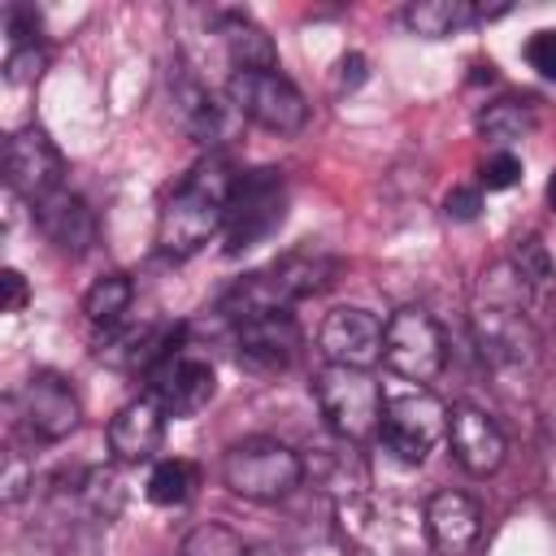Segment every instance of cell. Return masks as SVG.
I'll return each instance as SVG.
<instances>
[{"mask_svg":"<svg viewBox=\"0 0 556 556\" xmlns=\"http://www.w3.org/2000/svg\"><path fill=\"white\" fill-rule=\"evenodd\" d=\"M287 208V191L278 169H252L235 182L230 195V213H226V252H243L252 243H261Z\"/></svg>","mask_w":556,"mask_h":556,"instance_id":"obj_8","label":"cell"},{"mask_svg":"<svg viewBox=\"0 0 556 556\" xmlns=\"http://www.w3.org/2000/svg\"><path fill=\"white\" fill-rule=\"evenodd\" d=\"M547 204H552V208H556V178H552V182H547Z\"/></svg>","mask_w":556,"mask_h":556,"instance_id":"obj_34","label":"cell"},{"mask_svg":"<svg viewBox=\"0 0 556 556\" xmlns=\"http://www.w3.org/2000/svg\"><path fill=\"white\" fill-rule=\"evenodd\" d=\"M300 348V330L291 321V313H269V317H248L235 326V352L239 365L256 369V374H274L287 369L295 361Z\"/></svg>","mask_w":556,"mask_h":556,"instance_id":"obj_16","label":"cell"},{"mask_svg":"<svg viewBox=\"0 0 556 556\" xmlns=\"http://www.w3.org/2000/svg\"><path fill=\"white\" fill-rule=\"evenodd\" d=\"M35 226L65 256H87L96 248V239H100V226H96L91 204L83 195L65 191V187L52 191V195H43V200H35Z\"/></svg>","mask_w":556,"mask_h":556,"instance_id":"obj_14","label":"cell"},{"mask_svg":"<svg viewBox=\"0 0 556 556\" xmlns=\"http://www.w3.org/2000/svg\"><path fill=\"white\" fill-rule=\"evenodd\" d=\"M334 261L321 252H291L282 261H274L269 269H256L248 278H239L226 295H222V313L239 326L248 317H269V313H287L295 300L313 295L326 287Z\"/></svg>","mask_w":556,"mask_h":556,"instance_id":"obj_2","label":"cell"},{"mask_svg":"<svg viewBox=\"0 0 556 556\" xmlns=\"http://www.w3.org/2000/svg\"><path fill=\"white\" fill-rule=\"evenodd\" d=\"M508 4H482V0H417L404 9V26L421 39H447V35H460L469 26H482V22H495L504 17Z\"/></svg>","mask_w":556,"mask_h":556,"instance_id":"obj_18","label":"cell"},{"mask_svg":"<svg viewBox=\"0 0 556 556\" xmlns=\"http://www.w3.org/2000/svg\"><path fill=\"white\" fill-rule=\"evenodd\" d=\"M4 165H9V187L17 195H26L30 204L52 195V191H61L65 161H61L56 143L48 139V130H39V126H22V130L9 135Z\"/></svg>","mask_w":556,"mask_h":556,"instance_id":"obj_12","label":"cell"},{"mask_svg":"<svg viewBox=\"0 0 556 556\" xmlns=\"http://www.w3.org/2000/svg\"><path fill=\"white\" fill-rule=\"evenodd\" d=\"M508 265L521 274V282H526L530 291L547 287V282H552V274H556V265H552V256H547V248H543L539 239H521V243L513 248Z\"/></svg>","mask_w":556,"mask_h":556,"instance_id":"obj_26","label":"cell"},{"mask_svg":"<svg viewBox=\"0 0 556 556\" xmlns=\"http://www.w3.org/2000/svg\"><path fill=\"white\" fill-rule=\"evenodd\" d=\"M235 174L226 161H204L195 165L161 204L156 213V248L174 261L195 256L217 230H226L230 195H235Z\"/></svg>","mask_w":556,"mask_h":556,"instance_id":"obj_1","label":"cell"},{"mask_svg":"<svg viewBox=\"0 0 556 556\" xmlns=\"http://www.w3.org/2000/svg\"><path fill=\"white\" fill-rule=\"evenodd\" d=\"M217 35L226 43V56L239 70H278L274 39L248 17V13H217Z\"/></svg>","mask_w":556,"mask_h":556,"instance_id":"obj_21","label":"cell"},{"mask_svg":"<svg viewBox=\"0 0 556 556\" xmlns=\"http://www.w3.org/2000/svg\"><path fill=\"white\" fill-rule=\"evenodd\" d=\"M473 334H478V348L486 361L495 365H521L534 356V334L521 317V308H486L478 304L473 308Z\"/></svg>","mask_w":556,"mask_h":556,"instance_id":"obj_19","label":"cell"},{"mask_svg":"<svg viewBox=\"0 0 556 556\" xmlns=\"http://www.w3.org/2000/svg\"><path fill=\"white\" fill-rule=\"evenodd\" d=\"M226 100L239 117L274 135H300L308 126V100L278 70H239L226 83Z\"/></svg>","mask_w":556,"mask_h":556,"instance_id":"obj_5","label":"cell"},{"mask_svg":"<svg viewBox=\"0 0 556 556\" xmlns=\"http://www.w3.org/2000/svg\"><path fill=\"white\" fill-rule=\"evenodd\" d=\"M200 486V473L191 460H156L152 473H148V500L161 504V508H174V504H187L191 491Z\"/></svg>","mask_w":556,"mask_h":556,"instance_id":"obj_24","label":"cell"},{"mask_svg":"<svg viewBox=\"0 0 556 556\" xmlns=\"http://www.w3.org/2000/svg\"><path fill=\"white\" fill-rule=\"evenodd\" d=\"M0 287H4V313H22V308H26V295H30L26 278H22L17 269H4V274H0Z\"/></svg>","mask_w":556,"mask_h":556,"instance_id":"obj_31","label":"cell"},{"mask_svg":"<svg viewBox=\"0 0 556 556\" xmlns=\"http://www.w3.org/2000/svg\"><path fill=\"white\" fill-rule=\"evenodd\" d=\"M130 300H135V282L126 274H100L87 291H83V313L91 326L100 330H113L122 326V317L130 313Z\"/></svg>","mask_w":556,"mask_h":556,"instance_id":"obj_23","label":"cell"},{"mask_svg":"<svg viewBox=\"0 0 556 556\" xmlns=\"http://www.w3.org/2000/svg\"><path fill=\"white\" fill-rule=\"evenodd\" d=\"M447 413H452V408H447L439 395H430L426 387L387 395L378 439H382V447H387L395 460L421 465V460L430 456V447H434L439 439H447Z\"/></svg>","mask_w":556,"mask_h":556,"instance_id":"obj_6","label":"cell"},{"mask_svg":"<svg viewBox=\"0 0 556 556\" xmlns=\"http://www.w3.org/2000/svg\"><path fill=\"white\" fill-rule=\"evenodd\" d=\"M534 126H539V109H534V100H517V96L491 100V104L478 113V135H482L486 143H495L500 152H508V143L530 139Z\"/></svg>","mask_w":556,"mask_h":556,"instance_id":"obj_22","label":"cell"},{"mask_svg":"<svg viewBox=\"0 0 556 556\" xmlns=\"http://www.w3.org/2000/svg\"><path fill=\"white\" fill-rule=\"evenodd\" d=\"M17 404H22L26 430L35 439H43V443L70 439L78 430V421H83V404H78L74 387L61 374H52V369L30 374L26 387H22V395H17Z\"/></svg>","mask_w":556,"mask_h":556,"instance_id":"obj_11","label":"cell"},{"mask_svg":"<svg viewBox=\"0 0 556 556\" xmlns=\"http://www.w3.org/2000/svg\"><path fill=\"white\" fill-rule=\"evenodd\" d=\"M317 348L326 356V365H352V369H369L374 361H382V321L369 308L356 304H339L321 317L317 326Z\"/></svg>","mask_w":556,"mask_h":556,"instance_id":"obj_10","label":"cell"},{"mask_svg":"<svg viewBox=\"0 0 556 556\" xmlns=\"http://www.w3.org/2000/svg\"><path fill=\"white\" fill-rule=\"evenodd\" d=\"M526 61L530 70H539L547 83H556V30H534L526 39Z\"/></svg>","mask_w":556,"mask_h":556,"instance_id":"obj_29","label":"cell"},{"mask_svg":"<svg viewBox=\"0 0 556 556\" xmlns=\"http://www.w3.org/2000/svg\"><path fill=\"white\" fill-rule=\"evenodd\" d=\"M161 439H165V408L152 400V395H139L130 404H122L104 430V443H109V456L117 465H143L161 452Z\"/></svg>","mask_w":556,"mask_h":556,"instance_id":"obj_15","label":"cell"},{"mask_svg":"<svg viewBox=\"0 0 556 556\" xmlns=\"http://www.w3.org/2000/svg\"><path fill=\"white\" fill-rule=\"evenodd\" d=\"M447 447H452V460L473 478L495 473L508 456V443H504L500 426L473 404H456L447 413Z\"/></svg>","mask_w":556,"mask_h":556,"instance_id":"obj_13","label":"cell"},{"mask_svg":"<svg viewBox=\"0 0 556 556\" xmlns=\"http://www.w3.org/2000/svg\"><path fill=\"white\" fill-rule=\"evenodd\" d=\"M478 213V191H452L447 195V217H473Z\"/></svg>","mask_w":556,"mask_h":556,"instance_id":"obj_32","label":"cell"},{"mask_svg":"<svg viewBox=\"0 0 556 556\" xmlns=\"http://www.w3.org/2000/svg\"><path fill=\"white\" fill-rule=\"evenodd\" d=\"M304 478L300 452H291L278 439H239L222 452V482L230 495L252 504H274L291 495Z\"/></svg>","mask_w":556,"mask_h":556,"instance_id":"obj_3","label":"cell"},{"mask_svg":"<svg viewBox=\"0 0 556 556\" xmlns=\"http://www.w3.org/2000/svg\"><path fill=\"white\" fill-rule=\"evenodd\" d=\"M252 547L222 521H200L182 534L178 543V556H248Z\"/></svg>","mask_w":556,"mask_h":556,"instance_id":"obj_25","label":"cell"},{"mask_svg":"<svg viewBox=\"0 0 556 556\" xmlns=\"http://www.w3.org/2000/svg\"><path fill=\"white\" fill-rule=\"evenodd\" d=\"M313 395L317 408L326 417V426L343 439V443H365L378 434L382 426V387L374 382L369 369H352V365H321L313 378Z\"/></svg>","mask_w":556,"mask_h":556,"instance_id":"obj_4","label":"cell"},{"mask_svg":"<svg viewBox=\"0 0 556 556\" xmlns=\"http://www.w3.org/2000/svg\"><path fill=\"white\" fill-rule=\"evenodd\" d=\"M382 361L395 378L421 387L447 365V339L426 308H395L382 326Z\"/></svg>","mask_w":556,"mask_h":556,"instance_id":"obj_7","label":"cell"},{"mask_svg":"<svg viewBox=\"0 0 556 556\" xmlns=\"http://www.w3.org/2000/svg\"><path fill=\"white\" fill-rule=\"evenodd\" d=\"M4 22H9V48H26V43H39V13L30 9V4H9V13H4Z\"/></svg>","mask_w":556,"mask_h":556,"instance_id":"obj_30","label":"cell"},{"mask_svg":"<svg viewBox=\"0 0 556 556\" xmlns=\"http://www.w3.org/2000/svg\"><path fill=\"white\" fill-rule=\"evenodd\" d=\"M174 100H178V113H182L187 130H191L200 143H222V139L230 135V117H239L230 100H217V96H213L208 87H200L195 78H182L178 91H174Z\"/></svg>","mask_w":556,"mask_h":556,"instance_id":"obj_20","label":"cell"},{"mask_svg":"<svg viewBox=\"0 0 556 556\" xmlns=\"http://www.w3.org/2000/svg\"><path fill=\"white\" fill-rule=\"evenodd\" d=\"M426 530L439 556H465L482 534V513L465 491H434L426 504Z\"/></svg>","mask_w":556,"mask_h":556,"instance_id":"obj_17","label":"cell"},{"mask_svg":"<svg viewBox=\"0 0 556 556\" xmlns=\"http://www.w3.org/2000/svg\"><path fill=\"white\" fill-rule=\"evenodd\" d=\"M43 65H48V52H43L39 43L9 48V56H4V78H9L13 87H22V83H35V78L43 74Z\"/></svg>","mask_w":556,"mask_h":556,"instance_id":"obj_27","label":"cell"},{"mask_svg":"<svg viewBox=\"0 0 556 556\" xmlns=\"http://www.w3.org/2000/svg\"><path fill=\"white\" fill-rule=\"evenodd\" d=\"M213 365L204 356L182 352L178 343L148 369V395L165 408V417H191L213 400Z\"/></svg>","mask_w":556,"mask_h":556,"instance_id":"obj_9","label":"cell"},{"mask_svg":"<svg viewBox=\"0 0 556 556\" xmlns=\"http://www.w3.org/2000/svg\"><path fill=\"white\" fill-rule=\"evenodd\" d=\"M248 556H287V552H278V547H252Z\"/></svg>","mask_w":556,"mask_h":556,"instance_id":"obj_33","label":"cell"},{"mask_svg":"<svg viewBox=\"0 0 556 556\" xmlns=\"http://www.w3.org/2000/svg\"><path fill=\"white\" fill-rule=\"evenodd\" d=\"M478 182H482L486 191H508V187L521 182V161H517L513 152H491V156L478 165Z\"/></svg>","mask_w":556,"mask_h":556,"instance_id":"obj_28","label":"cell"}]
</instances>
